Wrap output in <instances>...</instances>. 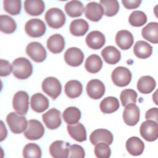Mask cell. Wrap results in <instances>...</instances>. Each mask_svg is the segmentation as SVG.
I'll use <instances>...</instances> for the list:
<instances>
[{
	"label": "cell",
	"mask_w": 158,
	"mask_h": 158,
	"mask_svg": "<svg viewBox=\"0 0 158 158\" xmlns=\"http://www.w3.org/2000/svg\"><path fill=\"white\" fill-rule=\"evenodd\" d=\"M142 36L147 41L153 43H158V23L150 22L141 30Z\"/></svg>",
	"instance_id": "obj_24"
},
{
	"label": "cell",
	"mask_w": 158,
	"mask_h": 158,
	"mask_svg": "<svg viewBox=\"0 0 158 158\" xmlns=\"http://www.w3.org/2000/svg\"><path fill=\"white\" fill-rule=\"evenodd\" d=\"M152 100L158 106V88L156 90V91L152 94Z\"/></svg>",
	"instance_id": "obj_46"
},
{
	"label": "cell",
	"mask_w": 158,
	"mask_h": 158,
	"mask_svg": "<svg viewBox=\"0 0 158 158\" xmlns=\"http://www.w3.org/2000/svg\"><path fill=\"white\" fill-rule=\"evenodd\" d=\"M67 129L69 135L75 141L83 142L86 140V131L82 123H77L73 125H68Z\"/></svg>",
	"instance_id": "obj_25"
},
{
	"label": "cell",
	"mask_w": 158,
	"mask_h": 158,
	"mask_svg": "<svg viewBox=\"0 0 158 158\" xmlns=\"http://www.w3.org/2000/svg\"><path fill=\"white\" fill-rule=\"evenodd\" d=\"M102 67V61L97 54H91L87 57L85 63V69L91 73L98 72Z\"/></svg>",
	"instance_id": "obj_32"
},
{
	"label": "cell",
	"mask_w": 158,
	"mask_h": 158,
	"mask_svg": "<svg viewBox=\"0 0 158 158\" xmlns=\"http://www.w3.org/2000/svg\"><path fill=\"white\" fill-rule=\"evenodd\" d=\"M64 9L67 15L71 17L81 16L85 10L81 2L77 0H73L67 2L65 5Z\"/></svg>",
	"instance_id": "obj_33"
},
{
	"label": "cell",
	"mask_w": 158,
	"mask_h": 158,
	"mask_svg": "<svg viewBox=\"0 0 158 158\" xmlns=\"http://www.w3.org/2000/svg\"><path fill=\"white\" fill-rule=\"evenodd\" d=\"M86 90L89 98L98 99L103 96L106 89L104 83L101 80L93 79L87 83Z\"/></svg>",
	"instance_id": "obj_15"
},
{
	"label": "cell",
	"mask_w": 158,
	"mask_h": 158,
	"mask_svg": "<svg viewBox=\"0 0 158 158\" xmlns=\"http://www.w3.org/2000/svg\"><path fill=\"white\" fill-rule=\"evenodd\" d=\"M46 27L44 22L39 19H31L25 25L26 33L33 38L43 36L46 32Z\"/></svg>",
	"instance_id": "obj_8"
},
{
	"label": "cell",
	"mask_w": 158,
	"mask_h": 158,
	"mask_svg": "<svg viewBox=\"0 0 158 158\" xmlns=\"http://www.w3.org/2000/svg\"><path fill=\"white\" fill-rule=\"evenodd\" d=\"M123 6L128 9H133L138 7L141 3V0H122Z\"/></svg>",
	"instance_id": "obj_45"
},
{
	"label": "cell",
	"mask_w": 158,
	"mask_h": 158,
	"mask_svg": "<svg viewBox=\"0 0 158 158\" xmlns=\"http://www.w3.org/2000/svg\"><path fill=\"white\" fill-rule=\"evenodd\" d=\"M26 53L36 62H41L44 61L47 56L45 48L38 42L30 43L26 47Z\"/></svg>",
	"instance_id": "obj_9"
},
{
	"label": "cell",
	"mask_w": 158,
	"mask_h": 158,
	"mask_svg": "<svg viewBox=\"0 0 158 158\" xmlns=\"http://www.w3.org/2000/svg\"><path fill=\"white\" fill-rule=\"evenodd\" d=\"M6 122L10 130L15 134H20L27 128L28 121L24 116L15 112H10L6 117Z\"/></svg>",
	"instance_id": "obj_2"
},
{
	"label": "cell",
	"mask_w": 158,
	"mask_h": 158,
	"mask_svg": "<svg viewBox=\"0 0 158 158\" xmlns=\"http://www.w3.org/2000/svg\"><path fill=\"white\" fill-rule=\"evenodd\" d=\"M114 139L112 133L107 129L99 128L94 130L89 136V141L93 145L99 143H105L108 145L112 143Z\"/></svg>",
	"instance_id": "obj_16"
},
{
	"label": "cell",
	"mask_w": 158,
	"mask_h": 158,
	"mask_svg": "<svg viewBox=\"0 0 158 158\" xmlns=\"http://www.w3.org/2000/svg\"><path fill=\"white\" fill-rule=\"evenodd\" d=\"M0 75L1 77H6L9 75L12 70V66L9 61L1 59L0 60Z\"/></svg>",
	"instance_id": "obj_43"
},
{
	"label": "cell",
	"mask_w": 158,
	"mask_h": 158,
	"mask_svg": "<svg viewBox=\"0 0 158 158\" xmlns=\"http://www.w3.org/2000/svg\"><path fill=\"white\" fill-rule=\"evenodd\" d=\"M137 96V93L133 89H125L122 90L120 95L122 105L126 107L130 104H135Z\"/></svg>",
	"instance_id": "obj_39"
},
{
	"label": "cell",
	"mask_w": 158,
	"mask_h": 158,
	"mask_svg": "<svg viewBox=\"0 0 158 158\" xmlns=\"http://www.w3.org/2000/svg\"><path fill=\"white\" fill-rule=\"evenodd\" d=\"M94 152L97 158H109L111 154L109 145L102 142L96 144Z\"/></svg>",
	"instance_id": "obj_41"
},
{
	"label": "cell",
	"mask_w": 158,
	"mask_h": 158,
	"mask_svg": "<svg viewBox=\"0 0 158 158\" xmlns=\"http://www.w3.org/2000/svg\"><path fill=\"white\" fill-rule=\"evenodd\" d=\"M82 91V84L76 80H72L67 81L64 86V92L65 94L71 99L80 96Z\"/></svg>",
	"instance_id": "obj_29"
},
{
	"label": "cell",
	"mask_w": 158,
	"mask_h": 158,
	"mask_svg": "<svg viewBox=\"0 0 158 158\" xmlns=\"http://www.w3.org/2000/svg\"><path fill=\"white\" fill-rule=\"evenodd\" d=\"M41 88L43 92L52 99H56L61 93V84L58 79L53 77L46 78L42 82Z\"/></svg>",
	"instance_id": "obj_4"
},
{
	"label": "cell",
	"mask_w": 158,
	"mask_h": 158,
	"mask_svg": "<svg viewBox=\"0 0 158 158\" xmlns=\"http://www.w3.org/2000/svg\"><path fill=\"white\" fill-rule=\"evenodd\" d=\"M22 2L19 0H4L3 6L4 10L10 15H15L20 14Z\"/></svg>",
	"instance_id": "obj_40"
},
{
	"label": "cell",
	"mask_w": 158,
	"mask_h": 158,
	"mask_svg": "<svg viewBox=\"0 0 158 158\" xmlns=\"http://www.w3.org/2000/svg\"><path fill=\"white\" fill-rule=\"evenodd\" d=\"M145 118L152 120L158 124V108L152 107L146 112Z\"/></svg>",
	"instance_id": "obj_44"
},
{
	"label": "cell",
	"mask_w": 158,
	"mask_h": 158,
	"mask_svg": "<svg viewBox=\"0 0 158 158\" xmlns=\"http://www.w3.org/2000/svg\"><path fill=\"white\" fill-rule=\"evenodd\" d=\"M85 41L91 49H99L104 45L106 39L104 34L101 31H92L87 35Z\"/></svg>",
	"instance_id": "obj_18"
},
{
	"label": "cell",
	"mask_w": 158,
	"mask_h": 158,
	"mask_svg": "<svg viewBox=\"0 0 158 158\" xmlns=\"http://www.w3.org/2000/svg\"><path fill=\"white\" fill-rule=\"evenodd\" d=\"M85 14L86 17L91 21L98 22L104 15V8L101 4L90 2L85 8Z\"/></svg>",
	"instance_id": "obj_17"
},
{
	"label": "cell",
	"mask_w": 158,
	"mask_h": 158,
	"mask_svg": "<svg viewBox=\"0 0 158 158\" xmlns=\"http://www.w3.org/2000/svg\"><path fill=\"white\" fill-rule=\"evenodd\" d=\"M139 133L146 141H154L158 138V124L150 120L144 121L140 126Z\"/></svg>",
	"instance_id": "obj_6"
},
{
	"label": "cell",
	"mask_w": 158,
	"mask_h": 158,
	"mask_svg": "<svg viewBox=\"0 0 158 158\" xmlns=\"http://www.w3.org/2000/svg\"><path fill=\"white\" fill-rule=\"evenodd\" d=\"M89 25L88 22L82 19H75L71 22L70 24V32L76 36H83L88 30Z\"/></svg>",
	"instance_id": "obj_30"
},
{
	"label": "cell",
	"mask_w": 158,
	"mask_h": 158,
	"mask_svg": "<svg viewBox=\"0 0 158 158\" xmlns=\"http://www.w3.org/2000/svg\"><path fill=\"white\" fill-rule=\"evenodd\" d=\"M29 96L27 92L19 91L13 98L12 106L15 111L19 115H25L28 110Z\"/></svg>",
	"instance_id": "obj_7"
},
{
	"label": "cell",
	"mask_w": 158,
	"mask_h": 158,
	"mask_svg": "<svg viewBox=\"0 0 158 158\" xmlns=\"http://www.w3.org/2000/svg\"><path fill=\"white\" fill-rule=\"evenodd\" d=\"M101 56L104 61L109 64H115L121 58L120 52L112 46L104 48L101 51Z\"/></svg>",
	"instance_id": "obj_27"
},
{
	"label": "cell",
	"mask_w": 158,
	"mask_h": 158,
	"mask_svg": "<svg viewBox=\"0 0 158 158\" xmlns=\"http://www.w3.org/2000/svg\"><path fill=\"white\" fill-rule=\"evenodd\" d=\"M62 117L64 122L68 125H75L81 118V112L76 107H69L64 111Z\"/></svg>",
	"instance_id": "obj_34"
},
{
	"label": "cell",
	"mask_w": 158,
	"mask_h": 158,
	"mask_svg": "<svg viewBox=\"0 0 158 158\" xmlns=\"http://www.w3.org/2000/svg\"><path fill=\"white\" fill-rule=\"evenodd\" d=\"M44 19L49 27L57 29L65 24L66 18L62 10L53 7L47 10L44 15Z\"/></svg>",
	"instance_id": "obj_3"
},
{
	"label": "cell",
	"mask_w": 158,
	"mask_h": 158,
	"mask_svg": "<svg viewBox=\"0 0 158 158\" xmlns=\"http://www.w3.org/2000/svg\"><path fill=\"white\" fill-rule=\"evenodd\" d=\"M70 143L57 140L49 146V153L53 158H67L69 153Z\"/></svg>",
	"instance_id": "obj_13"
},
{
	"label": "cell",
	"mask_w": 158,
	"mask_h": 158,
	"mask_svg": "<svg viewBox=\"0 0 158 158\" xmlns=\"http://www.w3.org/2000/svg\"><path fill=\"white\" fill-rule=\"evenodd\" d=\"M140 110L135 104L127 105L123 112V119L124 122L129 126L135 125L139 120Z\"/></svg>",
	"instance_id": "obj_14"
},
{
	"label": "cell",
	"mask_w": 158,
	"mask_h": 158,
	"mask_svg": "<svg viewBox=\"0 0 158 158\" xmlns=\"http://www.w3.org/2000/svg\"><path fill=\"white\" fill-rule=\"evenodd\" d=\"M23 156L24 158H41V150L36 143H28L23 149Z\"/></svg>",
	"instance_id": "obj_36"
},
{
	"label": "cell",
	"mask_w": 158,
	"mask_h": 158,
	"mask_svg": "<svg viewBox=\"0 0 158 158\" xmlns=\"http://www.w3.org/2000/svg\"><path fill=\"white\" fill-rule=\"evenodd\" d=\"M125 146L128 153L133 156L141 155L144 149V143L136 136H132L128 138L126 141Z\"/></svg>",
	"instance_id": "obj_22"
},
{
	"label": "cell",
	"mask_w": 158,
	"mask_h": 158,
	"mask_svg": "<svg viewBox=\"0 0 158 158\" xmlns=\"http://www.w3.org/2000/svg\"><path fill=\"white\" fill-rule=\"evenodd\" d=\"M13 75L19 79L24 80L28 78L32 73L33 66L28 59L25 57L15 59L12 64Z\"/></svg>",
	"instance_id": "obj_1"
},
{
	"label": "cell",
	"mask_w": 158,
	"mask_h": 158,
	"mask_svg": "<svg viewBox=\"0 0 158 158\" xmlns=\"http://www.w3.org/2000/svg\"><path fill=\"white\" fill-rule=\"evenodd\" d=\"M156 86L155 80L151 76L144 75L141 77L137 82V89L143 94L151 93Z\"/></svg>",
	"instance_id": "obj_26"
},
{
	"label": "cell",
	"mask_w": 158,
	"mask_h": 158,
	"mask_svg": "<svg viewBox=\"0 0 158 158\" xmlns=\"http://www.w3.org/2000/svg\"><path fill=\"white\" fill-rule=\"evenodd\" d=\"M100 4L103 6L104 14L107 17H112L119 10V4L116 0H101Z\"/></svg>",
	"instance_id": "obj_37"
},
{
	"label": "cell",
	"mask_w": 158,
	"mask_h": 158,
	"mask_svg": "<svg viewBox=\"0 0 158 158\" xmlns=\"http://www.w3.org/2000/svg\"><path fill=\"white\" fill-rule=\"evenodd\" d=\"M85 152L84 149L80 145L74 144L69 148V153L67 158H85Z\"/></svg>",
	"instance_id": "obj_42"
},
{
	"label": "cell",
	"mask_w": 158,
	"mask_h": 158,
	"mask_svg": "<svg viewBox=\"0 0 158 158\" xmlns=\"http://www.w3.org/2000/svg\"><path fill=\"white\" fill-rule=\"evenodd\" d=\"M17 24L15 20L9 15H1L0 16V30L2 32L10 34L15 31Z\"/></svg>",
	"instance_id": "obj_35"
},
{
	"label": "cell",
	"mask_w": 158,
	"mask_h": 158,
	"mask_svg": "<svg viewBox=\"0 0 158 158\" xmlns=\"http://www.w3.org/2000/svg\"><path fill=\"white\" fill-rule=\"evenodd\" d=\"M44 9L45 4L42 0H26L24 2V9L30 15H40Z\"/></svg>",
	"instance_id": "obj_23"
},
{
	"label": "cell",
	"mask_w": 158,
	"mask_h": 158,
	"mask_svg": "<svg viewBox=\"0 0 158 158\" xmlns=\"http://www.w3.org/2000/svg\"><path fill=\"white\" fill-rule=\"evenodd\" d=\"M42 119L46 127L50 130L57 128L62 123L60 112L56 108H52L43 114Z\"/></svg>",
	"instance_id": "obj_11"
},
{
	"label": "cell",
	"mask_w": 158,
	"mask_h": 158,
	"mask_svg": "<svg viewBox=\"0 0 158 158\" xmlns=\"http://www.w3.org/2000/svg\"><path fill=\"white\" fill-rule=\"evenodd\" d=\"M130 24L133 27H141L147 22V16L141 10H134L128 17Z\"/></svg>",
	"instance_id": "obj_38"
},
{
	"label": "cell",
	"mask_w": 158,
	"mask_h": 158,
	"mask_svg": "<svg viewBox=\"0 0 158 158\" xmlns=\"http://www.w3.org/2000/svg\"><path fill=\"white\" fill-rule=\"evenodd\" d=\"M44 133V128L42 123L36 119H31L28 121V127L23 134L28 139L36 140L41 138Z\"/></svg>",
	"instance_id": "obj_10"
},
{
	"label": "cell",
	"mask_w": 158,
	"mask_h": 158,
	"mask_svg": "<svg viewBox=\"0 0 158 158\" xmlns=\"http://www.w3.org/2000/svg\"><path fill=\"white\" fill-rule=\"evenodd\" d=\"M120 104L118 99L113 96L105 98L100 102L99 107L104 114H111L115 112L119 108Z\"/></svg>",
	"instance_id": "obj_31"
},
{
	"label": "cell",
	"mask_w": 158,
	"mask_h": 158,
	"mask_svg": "<svg viewBox=\"0 0 158 158\" xmlns=\"http://www.w3.org/2000/svg\"><path fill=\"white\" fill-rule=\"evenodd\" d=\"M131 73L124 67H117L112 72L111 78L114 85L119 87L128 85L131 80Z\"/></svg>",
	"instance_id": "obj_5"
},
{
	"label": "cell",
	"mask_w": 158,
	"mask_h": 158,
	"mask_svg": "<svg viewBox=\"0 0 158 158\" xmlns=\"http://www.w3.org/2000/svg\"><path fill=\"white\" fill-rule=\"evenodd\" d=\"M65 62L72 67H77L82 64L84 59V54L78 48H68L64 53Z\"/></svg>",
	"instance_id": "obj_12"
},
{
	"label": "cell",
	"mask_w": 158,
	"mask_h": 158,
	"mask_svg": "<svg viewBox=\"0 0 158 158\" xmlns=\"http://www.w3.org/2000/svg\"><path fill=\"white\" fill-rule=\"evenodd\" d=\"M134 42L133 36L131 32L126 30L118 31L115 36V43L122 50L130 49Z\"/></svg>",
	"instance_id": "obj_19"
},
{
	"label": "cell",
	"mask_w": 158,
	"mask_h": 158,
	"mask_svg": "<svg viewBox=\"0 0 158 158\" xmlns=\"http://www.w3.org/2000/svg\"><path fill=\"white\" fill-rule=\"evenodd\" d=\"M48 99L41 93L33 94L30 99V106L33 110L41 113L46 110L49 107Z\"/></svg>",
	"instance_id": "obj_20"
},
{
	"label": "cell",
	"mask_w": 158,
	"mask_h": 158,
	"mask_svg": "<svg viewBox=\"0 0 158 158\" xmlns=\"http://www.w3.org/2000/svg\"><path fill=\"white\" fill-rule=\"evenodd\" d=\"M154 14L156 15V17L158 19V4L156 5L154 7Z\"/></svg>",
	"instance_id": "obj_47"
},
{
	"label": "cell",
	"mask_w": 158,
	"mask_h": 158,
	"mask_svg": "<svg viewBox=\"0 0 158 158\" xmlns=\"http://www.w3.org/2000/svg\"><path fill=\"white\" fill-rule=\"evenodd\" d=\"M135 55L139 59H146L151 56L152 53V47L144 41H138L133 47Z\"/></svg>",
	"instance_id": "obj_28"
},
{
	"label": "cell",
	"mask_w": 158,
	"mask_h": 158,
	"mask_svg": "<svg viewBox=\"0 0 158 158\" xmlns=\"http://www.w3.org/2000/svg\"><path fill=\"white\" fill-rule=\"evenodd\" d=\"M47 48L49 51L54 54L61 52L65 48V40L60 34L51 35L47 40Z\"/></svg>",
	"instance_id": "obj_21"
}]
</instances>
